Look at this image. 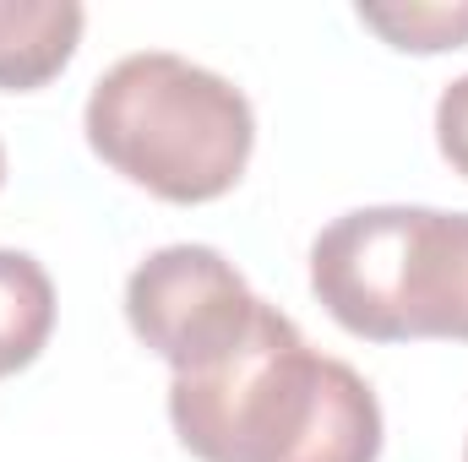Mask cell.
<instances>
[{
	"label": "cell",
	"instance_id": "1",
	"mask_svg": "<svg viewBox=\"0 0 468 462\" xmlns=\"http://www.w3.org/2000/svg\"><path fill=\"white\" fill-rule=\"evenodd\" d=\"M169 425L197 462L381 457V403L370 381L316 353L267 299L224 353L169 375Z\"/></svg>",
	"mask_w": 468,
	"mask_h": 462
},
{
	"label": "cell",
	"instance_id": "2",
	"mask_svg": "<svg viewBox=\"0 0 468 462\" xmlns=\"http://www.w3.org/2000/svg\"><path fill=\"white\" fill-rule=\"evenodd\" d=\"M82 131L115 174L175 207L229 196L256 147L250 99L169 49L115 60L88 93Z\"/></svg>",
	"mask_w": 468,
	"mask_h": 462
},
{
	"label": "cell",
	"instance_id": "3",
	"mask_svg": "<svg viewBox=\"0 0 468 462\" xmlns=\"http://www.w3.org/2000/svg\"><path fill=\"white\" fill-rule=\"evenodd\" d=\"M311 294L365 343H468V213L354 207L311 245Z\"/></svg>",
	"mask_w": 468,
	"mask_h": 462
},
{
	"label": "cell",
	"instance_id": "4",
	"mask_svg": "<svg viewBox=\"0 0 468 462\" xmlns=\"http://www.w3.org/2000/svg\"><path fill=\"white\" fill-rule=\"evenodd\" d=\"M261 299L213 245H164L125 278V321L169 370H191L256 321Z\"/></svg>",
	"mask_w": 468,
	"mask_h": 462
},
{
	"label": "cell",
	"instance_id": "5",
	"mask_svg": "<svg viewBox=\"0 0 468 462\" xmlns=\"http://www.w3.org/2000/svg\"><path fill=\"white\" fill-rule=\"evenodd\" d=\"M77 0H0V93H33L60 77L82 44Z\"/></svg>",
	"mask_w": 468,
	"mask_h": 462
},
{
	"label": "cell",
	"instance_id": "6",
	"mask_svg": "<svg viewBox=\"0 0 468 462\" xmlns=\"http://www.w3.org/2000/svg\"><path fill=\"white\" fill-rule=\"evenodd\" d=\"M55 332V283L27 250H0V381L27 370Z\"/></svg>",
	"mask_w": 468,
	"mask_h": 462
},
{
	"label": "cell",
	"instance_id": "7",
	"mask_svg": "<svg viewBox=\"0 0 468 462\" xmlns=\"http://www.w3.org/2000/svg\"><path fill=\"white\" fill-rule=\"evenodd\" d=\"M359 22L409 55H441V49L468 44V0H452V5H359Z\"/></svg>",
	"mask_w": 468,
	"mask_h": 462
},
{
	"label": "cell",
	"instance_id": "8",
	"mask_svg": "<svg viewBox=\"0 0 468 462\" xmlns=\"http://www.w3.org/2000/svg\"><path fill=\"white\" fill-rule=\"evenodd\" d=\"M436 147H441V158L468 180V77L447 82L441 99H436Z\"/></svg>",
	"mask_w": 468,
	"mask_h": 462
},
{
	"label": "cell",
	"instance_id": "9",
	"mask_svg": "<svg viewBox=\"0 0 468 462\" xmlns=\"http://www.w3.org/2000/svg\"><path fill=\"white\" fill-rule=\"evenodd\" d=\"M0 180H5V152H0Z\"/></svg>",
	"mask_w": 468,
	"mask_h": 462
},
{
	"label": "cell",
	"instance_id": "10",
	"mask_svg": "<svg viewBox=\"0 0 468 462\" xmlns=\"http://www.w3.org/2000/svg\"><path fill=\"white\" fill-rule=\"evenodd\" d=\"M463 462H468V446H463Z\"/></svg>",
	"mask_w": 468,
	"mask_h": 462
}]
</instances>
